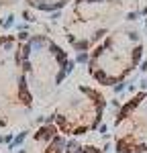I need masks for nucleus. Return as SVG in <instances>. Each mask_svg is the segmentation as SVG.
<instances>
[{
  "instance_id": "obj_2",
  "label": "nucleus",
  "mask_w": 147,
  "mask_h": 153,
  "mask_svg": "<svg viewBox=\"0 0 147 153\" xmlns=\"http://www.w3.org/2000/svg\"><path fill=\"white\" fill-rule=\"evenodd\" d=\"M125 14L122 0H76L65 33L80 51L98 45Z\"/></svg>"
},
{
  "instance_id": "obj_6",
  "label": "nucleus",
  "mask_w": 147,
  "mask_h": 153,
  "mask_svg": "<svg viewBox=\"0 0 147 153\" xmlns=\"http://www.w3.org/2000/svg\"><path fill=\"white\" fill-rule=\"evenodd\" d=\"M72 153H102V151L96 149V147H90V145H88V147H76Z\"/></svg>"
},
{
  "instance_id": "obj_1",
  "label": "nucleus",
  "mask_w": 147,
  "mask_h": 153,
  "mask_svg": "<svg viewBox=\"0 0 147 153\" xmlns=\"http://www.w3.org/2000/svg\"><path fill=\"white\" fill-rule=\"evenodd\" d=\"M145 55V41L139 29L122 25L112 29L98 43L88 59L90 76L102 86L125 82L133 74Z\"/></svg>"
},
{
  "instance_id": "obj_4",
  "label": "nucleus",
  "mask_w": 147,
  "mask_h": 153,
  "mask_svg": "<svg viewBox=\"0 0 147 153\" xmlns=\"http://www.w3.org/2000/svg\"><path fill=\"white\" fill-rule=\"evenodd\" d=\"M117 153H147V92H137L114 117Z\"/></svg>"
},
{
  "instance_id": "obj_3",
  "label": "nucleus",
  "mask_w": 147,
  "mask_h": 153,
  "mask_svg": "<svg viewBox=\"0 0 147 153\" xmlns=\"http://www.w3.org/2000/svg\"><path fill=\"white\" fill-rule=\"evenodd\" d=\"M106 100L94 88L76 86L55 110V123L68 135H86L102 120Z\"/></svg>"
},
{
  "instance_id": "obj_5",
  "label": "nucleus",
  "mask_w": 147,
  "mask_h": 153,
  "mask_svg": "<svg viewBox=\"0 0 147 153\" xmlns=\"http://www.w3.org/2000/svg\"><path fill=\"white\" fill-rule=\"evenodd\" d=\"M68 2L70 0H33V4L41 10H57L61 6H65Z\"/></svg>"
},
{
  "instance_id": "obj_7",
  "label": "nucleus",
  "mask_w": 147,
  "mask_h": 153,
  "mask_svg": "<svg viewBox=\"0 0 147 153\" xmlns=\"http://www.w3.org/2000/svg\"><path fill=\"white\" fill-rule=\"evenodd\" d=\"M145 74H147V63H145Z\"/></svg>"
}]
</instances>
